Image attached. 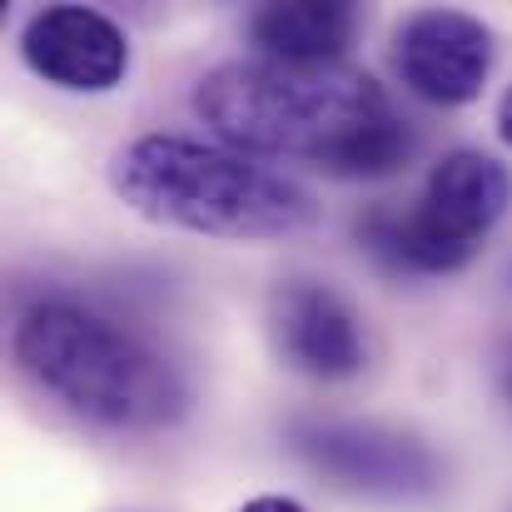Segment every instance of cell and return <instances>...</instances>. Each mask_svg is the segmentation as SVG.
Returning a JSON list of instances; mask_svg holds the SVG:
<instances>
[{"mask_svg":"<svg viewBox=\"0 0 512 512\" xmlns=\"http://www.w3.org/2000/svg\"><path fill=\"white\" fill-rule=\"evenodd\" d=\"M194 115L249 160H294L334 179L398 174L418 150L388 90L343 60H229L194 85Z\"/></svg>","mask_w":512,"mask_h":512,"instance_id":"1","label":"cell"},{"mask_svg":"<svg viewBox=\"0 0 512 512\" xmlns=\"http://www.w3.org/2000/svg\"><path fill=\"white\" fill-rule=\"evenodd\" d=\"M110 189L145 219L214 239H294L319 224V199L239 150L184 135H140L110 160Z\"/></svg>","mask_w":512,"mask_h":512,"instance_id":"2","label":"cell"},{"mask_svg":"<svg viewBox=\"0 0 512 512\" xmlns=\"http://www.w3.org/2000/svg\"><path fill=\"white\" fill-rule=\"evenodd\" d=\"M15 363L75 418L115 433L165 428L189 403L179 368L160 348L65 299L25 309L15 324Z\"/></svg>","mask_w":512,"mask_h":512,"instance_id":"3","label":"cell"},{"mask_svg":"<svg viewBox=\"0 0 512 512\" xmlns=\"http://www.w3.org/2000/svg\"><path fill=\"white\" fill-rule=\"evenodd\" d=\"M512 204V174L483 150L443 155L408 209H373L358 239L373 259L403 274H458L473 264L493 224Z\"/></svg>","mask_w":512,"mask_h":512,"instance_id":"4","label":"cell"},{"mask_svg":"<svg viewBox=\"0 0 512 512\" xmlns=\"http://www.w3.org/2000/svg\"><path fill=\"white\" fill-rule=\"evenodd\" d=\"M289 443L314 473L368 498H418L443 478L428 443L378 423H299Z\"/></svg>","mask_w":512,"mask_h":512,"instance_id":"5","label":"cell"},{"mask_svg":"<svg viewBox=\"0 0 512 512\" xmlns=\"http://www.w3.org/2000/svg\"><path fill=\"white\" fill-rule=\"evenodd\" d=\"M393 70L428 105H468L493 75V30L468 10H413L393 30Z\"/></svg>","mask_w":512,"mask_h":512,"instance_id":"6","label":"cell"},{"mask_svg":"<svg viewBox=\"0 0 512 512\" xmlns=\"http://www.w3.org/2000/svg\"><path fill=\"white\" fill-rule=\"evenodd\" d=\"M25 65L75 95H105L130 75V35L90 5H45L20 30Z\"/></svg>","mask_w":512,"mask_h":512,"instance_id":"7","label":"cell"},{"mask_svg":"<svg viewBox=\"0 0 512 512\" xmlns=\"http://www.w3.org/2000/svg\"><path fill=\"white\" fill-rule=\"evenodd\" d=\"M269 334L294 373L324 383L353 378L368 358L353 304L319 279H284L269 294Z\"/></svg>","mask_w":512,"mask_h":512,"instance_id":"8","label":"cell"},{"mask_svg":"<svg viewBox=\"0 0 512 512\" xmlns=\"http://www.w3.org/2000/svg\"><path fill=\"white\" fill-rule=\"evenodd\" d=\"M358 10L348 0H274L249 15V40L279 65H339L353 45Z\"/></svg>","mask_w":512,"mask_h":512,"instance_id":"9","label":"cell"},{"mask_svg":"<svg viewBox=\"0 0 512 512\" xmlns=\"http://www.w3.org/2000/svg\"><path fill=\"white\" fill-rule=\"evenodd\" d=\"M239 512H309L304 503H294V498H279V493H264V498H254V503H244Z\"/></svg>","mask_w":512,"mask_h":512,"instance_id":"10","label":"cell"},{"mask_svg":"<svg viewBox=\"0 0 512 512\" xmlns=\"http://www.w3.org/2000/svg\"><path fill=\"white\" fill-rule=\"evenodd\" d=\"M498 135H503V145H512V85L508 95L498 100Z\"/></svg>","mask_w":512,"mask_h":512,"instance_id":"11","label":"cell"},{"mask_svg":"<svg viewBox=\"0 0 512 512\" xmlns=\"http://www.w3.org/2000/svg\"><path fill=\"white\" fill-rule=\"evenodd\" d=\"M498 378H503V393H508V403H512V339L498 353Z\"/></svg>","mask_w":512,"mask_h":512,"instance_id":"12","label":"cell"}]
</instances>
